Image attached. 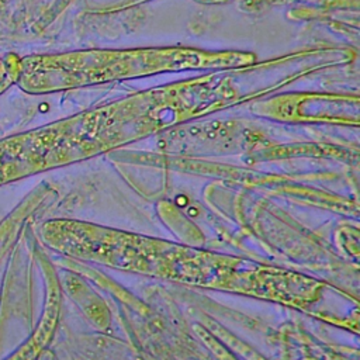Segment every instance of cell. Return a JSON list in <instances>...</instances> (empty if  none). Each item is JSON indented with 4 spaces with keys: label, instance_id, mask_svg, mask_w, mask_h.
<instances>
[{
    "label": "cell",
    "instance_id": "6da1fadb",
    "mask_svg": "<svg viewBox=\"0 0 360 360\" xmlns=\"http://www.w3.org/2000/svg\"><path fill=\"white\" fill-rule=\"evenodd\" d=\"M14 83V69L0 58V94Z\"/></svg>",
    "mask_w": 360,
    "mask_h": 360
}]
</instances>
